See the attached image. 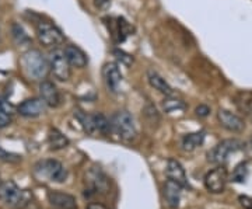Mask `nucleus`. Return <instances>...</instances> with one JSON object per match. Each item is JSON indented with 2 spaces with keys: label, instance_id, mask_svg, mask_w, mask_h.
<instances>
[{
  "label": "nucleus",
  "instance_id": "nucleus-1",
  "mask_svg": "<svg viewBox=\"0 0 252 209\" xmlns=\"http://www.w3.org/2000/svg\"><path fill=\"white\" fill-rule=\"evenodd\" d=\"M32 200V195L27 190H21L14 181L0 182V202L4 207L13 209H23Z\"/></svg>",
  "mask_w": 252,
  "mask_h": 209
},
{
  "label": "nucleus",
  "instance_id": "nucleus-2",
  "mask_svg": "<svg viewBox=\"0 0 252 209\" xmlns=\"http://www.w3.org/2000/svg\"><path fill=\"white\" fill-rule=\"evenodd\" d=\"M21 65H23V69L27 73L28 77H31L34 80H42L49 73L48 61L44 58V55L36 49H30L23 55Z\"/></svg>",
  "mask_w": 252,
  "mask_h": 209
},
{
  "label": "nucleus",
  "instance_id": "nucleus-3",
  "mask_svg": "<svg viewBox=\"0 0 252 209\" xmlns=\"http://www.w3.org/2000/svg\"><path fill=\"white\" fill-rule=\"evenodd\" d=\"M109 122H111V129L125 142L133 140L137 135L135 118L130 112L125 109L115 112Z\"/></svg>",
  "mask_w": 252,
  "mask_h": 209
},
{
  "label": "nucleus",
  "instance_id": "nucleus-4",
  "mask_svg": "<svg viewBox=\"0 0 252 209\" xmlns=\"http://www.w3.org/2000/svg\"><path fill=\"white\" fill-rule=\"evenodd\" d=\"M34 174L38 178H45L48 181L64 182L67 178V170L61 162L54 159L41 160L34 166Z\"/></svg>",
  "mask_w": 252,
  "mask_h": 209
},
{
  "label": "nucleus",
  "instance_id": "nucleus-5",
  "mask_svg": "<svg viewBox=\"0 0 252 209\" xmlns=\"http://www.w3.org/2000/svg\"><path fill=\"white\" fill-rule=\"evenodd\" d=\"M48 64H49V70L54 73V76L59 82H67L72 76V69L70 64L67 62L63 49L55 48L49 52L48 56Z\"/></svg>",
  "mask_w": 252,
  "mask_h": 209
},
{
  "label": "nucleus",
  "instance_id": "nucleus-6",
  "mask_svg": "<svg viewBox=\"0 0 252 209\" xmlns=\"http://www.w3.org/2000/svg\"><path fill=\"white\" fill-rule=\"evenodd\" d=\"M241 146H243V143L237 139H224L207 153V160L210 163L224 164L228 159V156L238 152L241 149Z\"/></svg>",
  "mask_w": 252,
  "mask_h": 209
},
{
  "label": "nucleus",
  "instance_id": "nucleus-7",
  "mask_svg": "<svg viewBox=\"0 0 252 209\" xmlns=\"http://www.w3.org/2000/svg\"><path fill=\"white\" fill-rule=\"evenodd\" d=\"M35 30L36 38L44 46H56L64 41L62 31L49 21H39Z\"/></svg>",
  "mask_w": 252,
  "mask_h": 209
},
{
  "label": "nucleus",
  "instance_id": "nucleus-8",
  "mask_svg": "<svg viewBox=\"0 0 252 209\" xmlns=\"http://www.w3.org/2000/svg\"><path fill=\"white\" fill-rule=\"evenodd\" d=\"M86 185L89 195L105 194L109 191V178L99 167H91L86 174Z\"/></svg>",
  "mask_w": 252,
  "mask_h": 209
},
{
  "label": "nucleus",
  "instance_id": "nucleus-9",
  "mask_svg": "<svg viewBox=\"0 0 252 209\" xmlns=\"http://www.w3.org/2000/svg\"><path fill=\"white\" fill-rule=\"evenodd\" d=\"M227 181H228V175L223 164H219L216 169L210 170L205 175V187L212 194H220L224 191Z\"/></svg>",
  "mask_w": 252,
  "mask_h": 209
},
{
  "label": "nucleus",
  "instance_id": "nucleus-10",
  "mask_svg": "<svg viewBox=\"0 0 252 209\" xmlns=\"http://www.w3.org/2000/svg\"><path fill=\"white\" fill-rule=\"evenodd\" d=\"M45 101L38 97H32V99H27L24 100L17 107V111L20 115L26 117V118H35L42 114H45L46 111Z\"/></svg>",
  "mask_w": 252,
  "mask_h": 209
},
{
  "label": "nucleus",
  "instance_id": "nucleus-11",
  "mask_svg": "<svg viewBox=\"0 0 252 209\" xmlns=\"http://www.w3.org/2000/svg\"><path fill=\"white\" fill-rule=\"evenodd\" d=\"M102 79H104L107 89L111 93H118L119 89H121V84H122V73L119 70L118 65L112 64V62L104 65Z\"/></svg>",
  "mask_w": 252,
  "mask_h": 209
},
{
  "label": "nucleus",
  "instance_id": "nucleus-12",
  "mask_svg": "<svg viewBox=\"0 0 252 209\" xmlns=\"http://www.w3.org/2000/svg\"><path fill=\"white\" fill-rule=\"evenodd\" d=\"M217 119L220 122V125L225 128L230 132L234 134H240L245 129V122L240 118L238 115H235L233 112L227 111V109H219L217 112Z\"/></svg>",
  "mask_w": 252,
  "mask_h": 209
},
{
  "label": "nucleus",
  "instance_id": "nucleus-13",
  "mask_svg": "<svg viewBox=\"0 0 252 209\" xmlns=\"http://www.w3.org/2000/svg\"><path fill=\"white\" fill-rule=\"evenodd\" d=\"M39 94H41V99L45 101V104L48 107H59L61 105V93L58 90V87L55 86L54 83L49 82V80H42L39 84Z\"/></svg>",
  "mask_w": 252,
  "mask_h": 209
},
{
  "label": "nucleus",
  "instance_id": "nucleus-14",
  "mask_svg": "<svg viewBox=\"0 0 252 209\" xmlns=\"http://www.w3.org/2000/svg\"><path fill=\"white\" fill-rule=\"evenodd\" d=\"M165 174H167V178H168V180L177 182V184L181 185L182 188L189 187L188 177H187V173H185V169L182 167V164H181L178 160L170 159V160L167 162Z\"/></svg>",
  "mask_w": 252,
  "mask_h": 209
},
{
  "label": "nucleus",
  "instance_id": "nucleus-15",
  "mask_svg": "<svg viewBox=\"0 0 252 209\" xmlns=\"http://www.w3.org/2000/svg\"><path fill=\"white\" fill-rule=\"evenodd\" d=\"M63 52H64V56H66V59L70 64V66H74L77 69H83L89 64V58H87L86 52L77 45L69 44V45L64 46Z\"/></svg>",
  "mask_w": 252,
  "mask_h": 209
},
{
  "label": "nucleus",
  "instance_id": "nucleus-16",
  "mask_svg": "<svg viewBox=\"0 0 252 209\" xmlns=\"http://www.w3.org/2000/svg\"><path fill=\"white\" fill-rule=\"evenodd\" d=\"M48 200L54 207L59 209H77L76 198L70 194H66V192L49 191L48 192Z\"/></svg>",
  "mask_w": 252,
  "mask_h": 209
},
{
  "label": "nucleus",
  "instance_id": "nucleus-17",
  "mask_svg": "<svg viewBox=\"0 0 252 209\" xmlns=\"http://www.w3.org/2000/svg\"><path fill=\"white\" fill-rule=\"evenodd\" d=\"M181 194H182V187L178 185L177 182L168 180L164 184V198H165L167 205L171 209H175L180 207Z\"/></svg>",
  "mask_w": 252,
  "mask_h": 209
},
{
  "label": "nucleus",
  "instance_id": "nucleus-18",
  "mask_svg": "<svg viewBox=\"0 0 252 209\" xmlns=\"http://www.w3.org/2000/svg\"><path fill=\"white\" fill-rule=\"evenodd\" d=\"M147 80H149L150 86L153 87L154 90H157L158 93L164 94V96L171 97L172 94H174V90H172L171 86L165 82V79L162 77L160 73L156 72V70H153V69L147 70Z\"/></svg>",
  "mask_w": 252,
  "mask_h": 209
},
{
  "label": "nucleus",
  "instance_id": "nucleus-19",
  "mask_svg": "<svg viewBox=\"0 0 252 209\" xmlns=\"http://www.w3.org/2000/svg\"><path fill=\"white\" fill-rule=\"evenodd\" d=\"M205 131H198V132H192V134H187L181 140V146L185 152H193L195 149H198L203 145L205 142Z\"/></svg>",
  "mask_w": 252,
  "mask_h": 209
},
{
  "label": "nucleus",
  "instance_id": "nucleus-20",
  "mask_svg": "<svg viewBox=\"0 0 252 209\" xmlns=\"http://www.w3.org/2000/svg\"><path fill=\"white\" fill-rule=\"evenodd\" d=\"M48 143L51 150H62L66 149L69 146V139L63 135L62 132L56 128H51L49 129V134H48Z\"/></svg>",
  "mask_w": 252,
  "mask_h": 209
},
{
  "label": "nucleus",
  "instance_id": "nucleus-21",
  "mask_svg": "<svg viewBox=\"0 0 252 209\" xmlns=\"http://www.w3.org/2000/svg\"><path fill=\"white\" fill-rule=\"evenodd\" d=\"M115 27L111 30V33H112V36L117 39L118 42H122V41H125L126 36L130 34V31H132V27L129 26V23L124 20V18L118 17L115 18Z\"/></svg>",
  "mask_w": 252,
  "mask_h": 209
},
{
  "label": "nucleus",
  "instance_id": "nucleus-22",
  "mask_svg": "<svg viewBox=\"0 0 252 209\" xmlns=\"http://www.w3.org/2000/svg\"><path fill=\"white\" fill-rule=\"evenodd\" d=\"M14 108L7 101L0 100V128L9 127L13 121Z\"/></svg>",
  "mask_w": 252,
  "mask_h": 209
},
{
  "label": "nucleus",
  "instance_id": "nucleus-23",
  "mask_svg": "<svg viewBox=\"0 0 252 209\" xmlns=\"http://www.w3.org/2000/svg\"><path fill=\"white\" fill-rule=\"evenodd\" d=\"M93 119H94V127H95V132H99L102 135H107L111 131V122L109 119L104 115V114H93Z\"/></svg>",
  "mask_w": 252,
  "mask_h": 209
},
{
  "label": "nucleus",
  "instance_id": "nucleus-24",
  "mask_svg": "<svg viewBox=\"0 0 252 209\" xmlns=\"http://www.w3.org/2000/svg\"><path fill=\"white\" fill-rule=\"evenodd\" d=\"M76 117L79 119L83 129L87 134H95V127H94V119H93V114H87L84 111H77Z\"/></svg>",
  "mask_w": 252,
  "mask_h": 209
},
{
  "label": "nucleus",
  "instance_id": "nucleus-25",
  "mask_svg": "<svg viewBox=\"0 0 252 209\" xmlns=\"http://www.w3.org/2000/svg\"><path fill=\"white\" fill-rule=\"evenodd\" d=\"M11 34H13V38L16 41L17 45H26V44H30V36L26 34V31L23 30V27L20 24H13L11 26Z\"/></svg>",
  "mask_w": 252,
  "mask_h": 209
},
{
  "label": "nucleus",
  "instance_id": "nucleus-26",
  "mask_svg": "<svg viewBox=\"0 0 252 209\" xmlns=\"http://www.w3.org/2000/svg\"><path fill=\"white\" fill-rule=\"evenodd\" d=\"M162 107L165 109V112H175V111H184L187 108L185 103L178 99H167L162 103Z\"/></svg>",
  "mask_w": 252,
  "mask_h": 209
},
{
  "label": "nucleus",
  "instance_id": "nucleus-27",
  "mask_svg": "<svg viewBox=\"0 0 252 209\" xmlns=\"http://www.w3.org/2000/svg\"><path fill=\"white\" fill-rule=\"evenodd\" d=\"M247 175H248V164L241 163L234 169V172L231 174V180L235 182H244Z\"/></svg>",
  "mask_w": 252,
  "mask_h": 209
},
{
  "label": "nucleus",
  "instance_id": "nucleus-28",
  "mask_svg": "<svg viewBox=\"0 0 252 209\" xmlns=\"http://www.w3.org/2000/svg\"><path fill=\"white\" fill-rule=\"evenodd\" d=\"M112 54L115 55V58H117L118 61H119L122 65H125V66H130L132 62H133L132 55L126 54L125 51H122V49H114V51H112Z\"/></svg>",
  "mask_w": 252,
  "mask_h": 209
},
{
  "label": "nucleus",
  "instance_id": "nucleus-29",
  "mask_svg": "<svg viewBox=\"0 0 252 209\" xmlns=\"http://www.w3.org/2000/svg\"><path fill=\"white\" fill-rule=\"evenodd\" d=\"M144 115L147 117V119L154 124V122H158L160 121V115H158V111L154 107L153 104H147L146 108H144Z\"/></svg>",
  "mask_w": 252,
  "mask_h": 209
},
{
  "label": "nucleus",
  "instance_id": "nucleus-30",
  "mask_svg": "<svg viewBox=\"0 0 252 209\" xmlns=\"http://www.w3.org/2000/svg\"><path fill=\"white\" fill-rule=\"evenodd\" d=\"M21 157L18 155H14V153H10V152H6L1 146H0V162H6V163H14V162H18Z\"/></svg>",
  "mask_w": 252,
  "mask_h": 209
},
{
  "label": "nucleus",
  "instance_id": "nucleus-31",
  "mask_svg": "<svg viewBox=\"0 0 252 209\" xmlns=\"http://www.w3.org/2000/svg\"><path fill=\"white\" fill-rule=\"evenodd\" d=\"M195 112H196V115H198V117H200V118H205V117H207V115L210 114V107L206 105V104H200V105L196 107Z\"/></svg>",
  "mask_w": 252,
  "mask_h": 209
},
{
  "label": "nucleus",
  "instance_id": "nucleus-32",
  "mask_svg": "<svg viewBox=\"0 0 252 209\" xmlns=\"http://www.w3.org/2000/svg\"><path fill=\"white\" fill-rule=\"evenodd\" d=\"M240 201H241V205H243L244 208L252 209V198H250V197H241Z\"/></svg>",
  "mask_w": 252,
  "mask_h": 209
},
{
  "label": "nucleus",
  "instance_id": "nucleus-33",
  "mask_svg": "<svg viewBox=\"0 0 252 209\" xmlns=\"http://www.w3.org/2000/svg\"><path fill=\"white\" fill-rule=\"evenodd\" d=\"M109 3H111V0H94V4H95L98 9H105V7H108Z\"/></svg>",
  "mask_w": 252,
  "mask_h": 209
},
{
  "label": "nucleus",
  "instance_id": "nucleus-34",
  "mask_svg": "<svg viewBox=\"0 0 252 209\" xmlns=\"http://www.w3.org/2000/svg\"><path fill=\"white\" fill-rule=\"evenodd\" d=\"M87 209H108L105 205H102V204H99V202H90L89 205H87Z\"/></svg>",
  "mask_w": 252,
  "mask_h": 209
},
{
  "label": "nucleus",
  "instance_id": "nucleus-35",
  "mask_svg": "<svg viewBox=\"0 0 252 209\" xmlns=\"http://www.w3.org/2000/svg\"><path fill=\"white\" fill-rule=\"evenodd\" d=\"M251 143H252V139H251Z\"/></svg>",
  "mask_w": 252,
  "mask_h": 209
},
{
  "label": "nucleus",
  "instance_id": "nucleus-36",
  "mask_svg": "<svg viewBox=\"0 0 252 209\" xmlns=\"http://www.w3.org/2000/svg\"><path fill=\"white\" fill-rule=\"evenodd\" d=\"M0 182H1V181H0Z\"/></svg>",
  "mask_w": 252,
  "mask_h": 209
}]
</instances>
